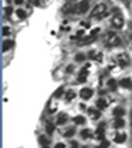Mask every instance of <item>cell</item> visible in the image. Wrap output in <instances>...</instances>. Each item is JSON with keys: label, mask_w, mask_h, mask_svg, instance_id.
Here are the masks:
<instances>
[{"label": "cell", "mask_w": 132, "mask_h": 148, "mask_svg": "<svg viewBox=\"0 0 132 148\" xmlns=\"http://www.w3.org/2000/svg\"><path fill=\"white\" fill-rule=\"evenodd\" d=\"M107 14H108L107 6H105L104 3H98V4L93 9V11H91V18H104Z\"/></svg>", "instance_id": "cell-1"}, {"label": "cell", "mask_w": 132, "mask_h": 148, "mask_svg": "<svg viewBox=\"0 0 132 148\" xmlns=\"http://www.w3.org/2000/svg\"><path fill=\"white\" fill-rule=\"evenodd\" d=\"M105 42H107L108 47H118V45H121V40L118 38V35L115 32L108 31L105 34Z\"/></svg>", "instance_id": "cell-2"}, {"label": "cell", "mask_w": 132, "mask_h": 148, "mask_svg": "<svg viewBox=\"0 0 132 148\" xmlns=\"http://www.w3.org/2000/svg\"><path fill=\"white\" fill-rule=\"evenodd\" d=\"M111 26L114 28H122L124 27V17L121 14H115L111 20Z\"/></svg>", "instance_id": "cell-3"}, {"label": "cell", "mask_w": 132, "mask_h": 148, "mask_svg": "<svg viewBox=\"0 0 132 148\" xmlns=\"http://www.w3.org/2000/svg\"><path fill=\"white\" fill-rule=\"evenodd\" d=\"M93 95H94V90L90 88H83L80 90V97L83 99V100H88V99H91L93 97Z\"/></svg>", "instance_id": "cell-4"}, {"label": "cell", "mask_w": 132, "mask_h": 148, "mask_svg": "<svg viewBox=\"0 0 132 148\" xmlns=\"http://www.w3.org/2000/svg\"><path fill=\"white\" fill-rule=\"evenodd\" d=\"M88 6H90L88 0H82V1H79V4L76 6V11H77V13H86L88 10Z\"/></svg>", "instance_id": "cell-5"}, {"label": "cell", "mask_w": 132, "mask_h": 148, "mask_svg": "<svg viewBox=\"0 0 132 148\" xmlns=\"http://www.w3.org/2000/svg\"><path fill=\"white\" fill-rule=\"evenodd\" d=\"M117 63L121 68H125L129 63V59H128V57L125 54H119V55H117Z\"/></svg>", "instance_id": "cell-6"}, {"label": "cell", "mask_w": 132, "mask_h": 148, "mask_svg": "<svg viewBox=\"0 0 132 148\" xmlns=\"http://www.w3.org/2000/svg\"><path fill=\"white\" fill-rule=\"evenodd\" d=\"M104 135H105V126H104V124H100V126L97 127V130H96V138L103 141Z\"/></svg>", "instance_id": "cell-7"}, {"label": "cell", "mask_w": 132, "mask_h": 148, "mask_svg": "<svg viewBox=\"0 0 132 148\" xmlns=\"http://www.w3.org/2000/svg\"><path fill=\"white\" fill-rule=\"evenodd\" d=\"M87 111H88V114L91 116V118H93V120H97V118H100V117H101L100 109H93V107H90Z\"/></svg>", "instance_id": "cell-8"}, {"label": "cell", "mask_w": 132, "mask_h": 148, "mask_svg": "<svg viewBox=\"0 0 132 148\" xmlns=\"http://www.w3.org/2000/svg\"><path fill=\"white\" fill-rule=\"evenodd\" d=\"M68 120H69V116H68L66 113H60L59 117L56 118V124H58V126H63V124L68 123Z\"/></svg>", "instance_id": "cell-9"}, {"label": "cell", "mask_w": 132, "mask_h": 148, "mask_svg": "<svg viewBox=\"0 0 132 148\" xmlns=\"http://www.w3.org/2000/svg\"><path fill=\"white\" fill-rule=\"evenodd\" d=\"M72 121H73V124H76V126H83L84 123H86V117L84 116H74L73 118H72Z\"/></svg>", "instance_id": "cell-10"}, {"label": "cell", "mask_w": 132, "mask_h": 148, "mask_svg": "<svg viewBox=\"0 0 132 148\" xmlns=\"http://www.w3.org/2000/svg\"><path fill=\"white\" fill-rule=\"evenodd\" d=\"M127 141V134L121 133V134H117L115 137H114V143H117V144H122V143H125Z\"/></svg>", "instance_id": "cell-11"}, {"label": "cell", "mask_w": 132, "mask_h": 148, "mask_svg": "<svg viewBox=\"0 0 132 148\" xmlns=\"http://www.w3.org/2000/svg\"><path fill=\"white\" fill-rule=\"evenodd\" d=\"M38 141H39V144H41L44 148H45V147H49V143H51L49 137H46V135H39Z\"/></svg>", "instance_id": "cell-12"}, {"label": "cell", "mask_w": 132, "mask_h": 148, "mask_svg": "<svg viewBox=\"0 0 132 148\" xmlns=\"http://www.w3.org/2000/svg\"><path fill=\"white\" fill-rule=\"evenodd\" d=\"M73 10H76V7H73L70 3H68V4H65V6L62 7V13H63V14H69V13H73Z\"/></svg>", "instance_id": "cell-13"}, {"label": "cell", "mask_w": 132, "mask_h": 148, "mask_svg": "<svg viewBox=\"0 0 132 148\" xmlns=\"http://www.w3.org/2000/svg\"><path fill=\"white\" fill-rule=\"evenodd\" d=\"M112 126H114L115 128H121V127H124V126H125V121H124L121 117H117V120H114Z\"/></svg>", "instance_id": "cell-14"}, {"label": "cell", "mask_w": 132, "mask_h": 148, "mask_svg": "<svg viewBox=\"0 0 132 148\" xmlns=\"http://www.w3.org/2000/svg\"><path fill=\"white\" fill-rule=\"evenodd\" d=\"M107 86H108L110 90H117L118 83H117V80H115V79H110V80L107 82Z\"/></svg>", "instance_id": "cell-15"}, {"label": "cell", "mask_w": 132, "mask_h": 148, "mask_svg": "<svg viewBox=\"0 0 132 148\" xmlns=\"http://www.w3.org/2000/svg\"><path fill=\"white\" fill-rule=\"evenodd\" d=\"M96 106H97V109L103 110V109L107 107V100H105V99H98V100L96 102Z\"/></svg>", "instance_id": "cell-16"}, {"label": "cell", "mask_w": 132, "mask_h": 148, "mask_svg": "<svg viewBox=\"0 0 132 148\" xmlns=\"http://www.w3.org/2000/svg\"><path fill=\"white\" fill-rule=\"evenodd\" d=\"M119 85H121L122 88H131V86H132V82H131V79L125 78V79H121V80H119Z\"/></svg>", "instance_id": "cell-17"}, {"label": "cell", "mask_w": 132, "mask_h": 148, "mask_svg": "<svg viewBox=\"0 0 132 148\" xmlns=\"http://www.w3.org/2000/svg\"><path fill=\"white\" fill-rule=\"evenodd\" d=\"M13 44H14L13 41H10V40H6V41L3 42V51H4V52H6V51H9V49L13 47Z\"/></svg>", "instance_id": "cell-18"}, {"label": "cell", "mask_w": 132, "mask_h": 148, "mask_svg": "<svg viewBox=\"0 0 132 148\" xmlns=\"http://www.w3.org/2000/svg\"><path fill=\"white\" fill-rule=\"evenodd\" d=\"M45 130H46V133L49 134V135H52L54 131H55V126H54L52 123H48V124H46V127H45Z\"/></svg>", "instance_id": "cell-19"}, {"label": "cell", "mask_w": 132, "mask_h": 148, "mask_svg": "<svg viewBox=\"0 0 132 148\" xmlns=\"http://www.w3.org/2000/svg\"><path fill=\"white\" fill-rule=\"evenodd\" d=\"M15 14H17V17L18 18H25L27 17V11H24V10H21V9H18V10H15Z\"/></svg>", "instance_id": "cell-20"}, {"label": "cell", "mask_w": 132, "mask_h": 148, "mask_svg": "<svg viewBox=\"0 0 132 148\" xmlns=\"http://www.w3.org/2000/svg\"><path fill=\"white\" fill-rule=\"evenodd\" d=\"M90 134H91V130L86 128V130H82V131H80V137L86 140V138H88V137H90Z\"/></svg>", "instance_id": "cell-21"}, {"label": "cell", "mask_w": 132, "mask_h": 148, "mask_svg": "<svg viewBox=\"0 0 132 148\" xmlns=\"http://www.w3.org/2000/svg\"><path fill=\"white\" fill-rule=\"evenodd\" d=\"M74 96H76V93H74L73 90H68L66 92V100L68 102H70L72 99H74Z\"/></svg>", "instance_id": "cell-22"}, {"label": "cell", "mask_w": 132, "mask_h": 148, "mask_svg": "<svg viewBox=\"0 0 132 148\" xmlns=\"http://www.w3.org/2000/svg\"><path fill=\"white\" fill-rule=\"evenodd\" d=\"M124 113H125V111H124V109H121V107H118V109L114 110V116H115V117H121Z\"/></svg>", "instance_id": "cell-23"}, {"label": "cell", "mask_w": 132, "mask_h": 148, "mask_svg": "<svg viewBox=\"0 0 132 148\" xmlns=\"http://www.w3.org/2000/svg\"><path fill=\"white\" fill-rule=\"evenodd\" d=\"M73 134H74V130H73V128H70V130H68V131L65 133V135H63V137H66V138H70Z\"/></svg>", "instance_id": "cell-24"}, {"label": "cell", "mask_w": 132, "mask_h": 148, "mask_svg": "<svg viewBox=\"0 0 132 148\" xmlns=\"http://www.w3.org/2000/svg\"><path fill=\"white\" fill-rule=\"evenodd\" d=\"M62 95H63V88L58 89V90H56V92H55V95H54V96H55V97H60V96H62Z\"/></svg>", "instance_id": "cell-25"}, {"label": "cell", "mask_w": 132, "mask_h": 148, "mask_svg": "<svg viewBox=\"0 0 132 148\" xmlns=\"http://www.w3.org/2000/svg\"><path fill=\"white\" fill-rule=\"evenodd\" d=\"M82 35H84V31H77V32H76V35H73L72 38H73V40H76V38H80Z\"/></svg>", "instance_id": "cell-26"}, {"label": "cell", "mask_w": 132, "mask_h": 148, "mask_svg": "<svg viewBox=\"0 0 132 148\" xmlns=\"http://www.w3.org/2000/svg\"><path fill=\"white\" fill-rule=\"evenodd\" d=\"M3 35H4V37L10 35V28H9V27H3Z\"/></svg>", "instance_id": "cell-27"}, {"label": "cell", "mask_w": 132, "mask_h": 148, "mask_svg": "<svg viewBox=\"0 0 132 148\" xmlns=\"http://www.w3.org/2000/svg\"><path fill=\"white\" fill-rule=\"evenodd\" d=\"M76 61H77V62L84 61V55H83V54H77V55H76Z\"/></svg>", "instance_id": "cell-28"}, {"label": "cell", "mask_w": 132, "mask_h": 148, "mask_svg": "<svg viewBox=\"0 0 132 148\" xmlns=\"http://www.w3.org/2000/svg\"><path fill=\"white\" fill-rule=\"evenodd\" d=\"M100 147L108 148V147H110V143H108V141H105V140H103V141H101V144H100Z\"/></svg>", "instance_id": "cell-29"}, {"label": "cell", "mask_w": 132, "mask_h": 148, "mask_svg": "<svg viewBox=\"0 0 132 148\" xmlns=\"http://www.w3.org/2000/svg\"><path fill=\"white\" fill-rule=\"evenodd\" d=\"M96 61H97V62H101V61H103V55H101V54H97V55H96Z\"/></svg>", "instance_id": "cell-30"}, {"label": "cell", "mask_w": 132, "mask_h": 148, "mask_svg": "<svg viewBox=\"0 0 132 148\" xmlns=\"http://www.w3.org/2000/svg\"><path fill=\"white\" fill-rule=\"evenodd\" d=\"M11 13H13V10H11V7H6V14H7V16H10Z\"/></svg>", "instance_id": "cell-31"}, {"label": "cell", "mask_w": 132, "mask_h": 148, "mask_svg": "<svg viewBox=\"0 0 132 148\" xmlns=\"http://www.w3.org/2000/svg\"><path fill=\"white\" fill-rule=\"evenodd\" d=\"M55 148H65V144H63V143H58V144L55 145Z\"/></svg>", "instance_id": "cell-32"}, {"label": "cell", "mask_w": 132, "mask_h": 148, "mask_svg": "<svg viewBox=\"0 0 132 148\" xmlns=\"http://www.w3.org/2000/svg\"><path fill=\"white\" fill-rule=\"evenodd\" d=\"M70 145H72V148H77V147H79V144H77L76 141H73V143H72Z\"/></svg>", "instance_id": "cell-33"}, {"label": "cell", "mask_w": 132, "mask_h": 148, "mask_svg": "<svg viewBox=\"0 0 132 148\" xmlns=\"http://www.w3.org/2000/svg\"><path fill=\"white\" fill-rule=\"evenodd\" d=\"M72 71H73V66H72V65H69V66H68V69H66V72H72Z\"/></svg>", "instance_id": "cell-34"}, {"label": "cell", "mask_w": 132, "mask_h": 148, "mask_svg": "<svg viewBox=\"0 0 132 148\" xmlns=\"http://www.w3.org/2000/svg\"><path fill=\"white\" fill-rule=\"evenodd\" d=\"M79 109H80V110H84V109H86V106H84L83 103H80V104H79Z\"/></svg>", "instance_id": "cell-35"}, {"label": "cell", "mask_w": 132, "mask_h": 148, "mask_svg": "<svg viewBox=\"0 0 132 148\" xmlns=\"http://www.w3.org/2000/svg\"><path fill=\"white\" fill-rule=\"evenodd\" d=\"M23 1H24V0H14L15 4H23Z\"/></svg>", "instance_id": "cell-36"}, {"label": "cell", "mask_w": 132, "mask_h": 148, "mask_svg": "<svg viewBox=\"0 0 132 148\" xmlns=\"http://www.w3.org/2000/svg\"><path fill=\"white\" fill-rule=\"evenodd\" d=\"M97 148H103V147H100V145H98V147H97Z\"/></svg>", "instance_id": "cell-37"}]
</instances>
